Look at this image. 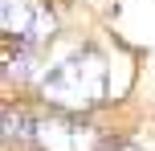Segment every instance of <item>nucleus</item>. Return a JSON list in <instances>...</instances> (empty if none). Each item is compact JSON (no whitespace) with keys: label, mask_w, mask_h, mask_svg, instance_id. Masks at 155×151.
Here are the masks:
<instances>
[{"label":"nucleus","mask_w":155,"mask_h":151,"mask_svg":"<svg viewBox=\"0 0 155 151\" xmlns=\"http://www.w3.org/2000/svg\"><path fill=\"white\" fill-rule=\"evenodd\" d=\"M37 143L45 151H102V135L94 127H86L82 119H70V114H61V119H45L37 123Z\"/></svg>","instance_id":"nucleus-3"},{"label":"nucleus","mask_w":155,"mask_h":151,"mask_svg":"<svg viewBox=\"0 0 155 151\" xmlns=\"http://www.w3.org/2000/svg\"><path fill=\"white\" fill-rule=\"evenodd\" d=\"M4 33L16 37L25 49L49 41L53 33V16L41 0H4Z\"/></svg>","instance_id":"nucleus-2"},{"label":"nucleus","mask_w":155,"mask_h":151,"mask_svg":"<svg viewBox=\"0 0 155 151\" xmlns=\"http://www.w3.org/2000/svg\"><path fill=\"white\" fill-rule=\"evenodd\" d=\"M106 82H110L106 57L94 53V49H78V53L61 57V61L41 78V90H45V98L53 106H61V110H90V106L102 102Z\"/></svg>","instance_id":"nucleus-1"},{"label":"nucleus","mask_w":155,"mask_h":151,"mask_svg":"<svg viewBox=\"0 0 155 151\" xmlns=\"http://www.w3.org/2000/svg\"><path fill=\"white\" fill-rule=\"evenodd\" d=\"M110 151H131V147H110Z\"/></svg>","instance_id":"nucleus-4"}]
</instances>
